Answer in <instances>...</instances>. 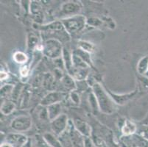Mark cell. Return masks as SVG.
I'll return each mask as SVG.
<instances>
[{
    "instance_id": "7a4b0ae2",
    "label": "cell",
    "mask_w": 148,
    "mask_h": 147,
    "mask_svg": "<svg viewBox=\"0 0 148 147\" xmlns=\"http://www.w3.org/2000/svg\"><path fill=\"white\" fill-rule=\"evenodd\" d=\"M14 59L17 63H23L27 60V57L25 54L21 53V52H17L14 55Z\"/></svg>"
},
{
    "instance_id": "277c9868",
    "label": "cell",
    "mask_w": 148,
    "mask_h": 147,
    "mask_svg": "<svg viewBox=\"0 0 148 147\" xmlns=\"http://www.w3.org/2000/svg\"><path fill=\"white\" fill-rule=\"evenodd\" d=\"M1 147H13L10 144H4Z\"/></svg>"
},
{
    "instance_id": "6da1fadb",
    "label": "cell",
    "mask_w": 148,
    "mask_h": 147,
    "mask_svg": "<svg viewBox=\"0 0 148 147\" xmlns=\"http://www.w3.org/2000/svg\"><path fill=\"white\" fill-rule=\"evenodd\" d=\"M26 137L21 135H10L8 141L13 147H22L26 144Z\"/></svg>"
},
{
    "instance_id": "3957f363",
    "label": "cell",
    "mask_w": 148,
    "mask_h": 147,
    "mask_svg": "<svg viewBox=\"0 0 148 147\" xmlns=\"http://www.w3.org/2000/svg\"><path fill=\"white\" fill-rule=\"evenodd\" d=\"M22 70H24V72H21V75L23 76H27V73H28V70L26 67H23Z\"/></svg>"
}]
</instances>
